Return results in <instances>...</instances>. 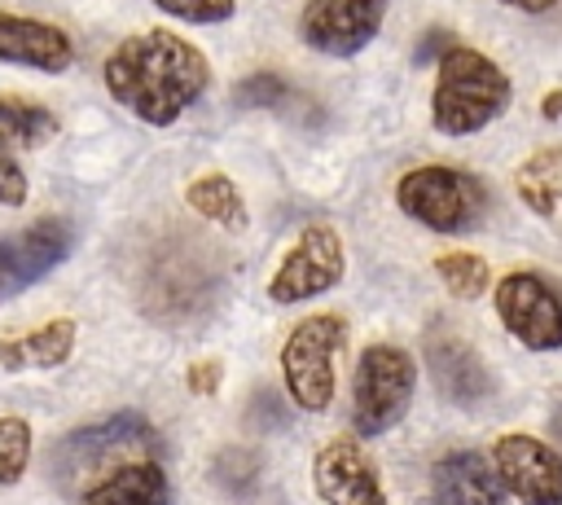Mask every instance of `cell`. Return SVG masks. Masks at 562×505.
Masks as SVG:
<instances>
[{
	"instance_id": "6da1fadb",
	"label": "cell",
	"mask_w": 562,
	"mask_h": 505,
	"mask_svg": "<svg viewBox=\"0 0 562 505\" xmlns=\"http://www.w3.org/2000/svg\"><path fill=\"white\" fill-rule=\"evenodd\" d=\"M101 75H105L110 97L119 105H127L149 127L176 123L211 83V66H206L202 48H193L176 31L127 35L105 57Z\"/></svg>"
},
{
	"instance_id": "7a4b0ae2",
	"label": "cell",
	"mask_w": 562,
	"mask_h": 505,
	"mask_svg": "<svg viewBox=\"0 0 562 505\" xmlns=\"http://www.w3.org/2000/svg\"><path fill=\"white\" fill-rule=\"evenodd\" d=\"M154 452H158L154 422L136 408H119L110 417H97L88 426H75L70 435H61L48 452V479L57 483L61 496H83L105 474H114L132 461H154Z\"/></svg>"
},
{
	"instance_id": "3957f363",
	"label": "cell",
	"mask_w": 562,
	"mask_h": 505,
	"mask_svg": "<svg viewBox=\"0 0 562 505\" xmlns=\"http://www.w3.org/2000/svg\"><path fill=\"white\" fill-rule=\"evenodd\" d=\"M505 105H509V79L492 57L465 44H452L439 57L430 119L443 136H470L487 127Z\"/></svg>"
},
{
	"instance_id": "277c9868",
	"label": "cell",
	"mask_w": 562,
	"mask_h": 505,
	"mask_svg": "<svg viewBox=\"0 0 562 505\" xmlns=\"http://www.w3.org/2000/svg\"><path fill=\"white\" fill-rule=\"evenodd\" d=\"M417 391V360L395 343H369L356 360L351 422L360 435H386L404 422Z\"/></svg>"
},
{
	"instance_id": "5b68a950",
	"label": "cell",
	"mask_w": 562,
	"mask_h": 505,
	"mask_svg": "<svg viewBox=\"0 0 562 505\" xmlns=\"http://www.w3.org/2000/svg\"><path fill=\"white\" fill-rule=\"evenodd\" d=\"M395 202L408 220L426 224L430 233H465L483 220L487 193L470 171L457 167H413L395 184Z\"/></svg>"
},
{
	"instance_id": "8992f818",
	"label": "cell",
	"mask_w": 562,
	"mask_h": 505,
	"mask_svg": "<svg viewBox=\"0 0 562 505\" xmlns=\"http://www.w3.org/2000/svg\"><path fill=\"white\" fill-rule=\"evenodd\" d=\"M342 316L334 312H316L307 321H299L281 347V378L290 400L303 413H325L334 400V356L342 347Z\"/></svg>"
},
{
	"instance_id": "52a82bcc",
	"label": "cell",
	"mask_w": 562,
	"mask_h": 505,
	"mask_svg": "<svg viewBox=\"0 0 562 505\" xmlns=\"http://www.w3.org/2000/svg\"><path fill=\"white\" fill-rule=\"evenodd\" d=\"M496 316L527 351H558L562 347V299L540 272H505L496 281Z\"/></svg>"
},
{
	"instance_id": "ba28073f",
	"label": "cell",
	"mask_w": 562,
	"mask_h": 505,
	"mask_svg": "<svg viewBox=\"0 0 562 505\" xmlns=\"http://www.w3.org/2000/svg\"><path fill=\"white\" fill-rule=\"evenodd\" d=\"M342 281V242L329 224H307L299 242L281 255L277 272L268 277L272 303H303Z\"/></svg>"
},
{
	"instance_id": "9c48e42d",
	"label": "cell",
	"mask_w": 562,
	"mask_h": 505,
	"mask_svg": "<svg viewBox=\"0 0 562 505\" xmlns=\"http://www.w3.org/2000/svg\"><path fill=\"white\" fill-rule=\"evenodd\" d=\"M487 465L496 483L522 505H562V452L553 444L509 430L492 444Z\"/></svg>"
},
{
	"instance_id": "30bf717a",
	"label": "cell",
	"mask_w": 562,
	"mask_h": 505,
	"mask_svg": "<svg viewBox=\"0 0 562 505\" xmlns=\"http://www.w3.org/2000/svg\"><path fill=\"white\" fill-rule=\"evenodd\" d=\"M426 369L435 391L457 408H479L496 395V378L483 364V356L470 347L465 334L448 329L443 321H435L426 334Z\"/></svg>"
},
{
	"instance_id": "8fae6325",
	"label": "cell",
	"mask_w": 562,
	"mask_h": 505,
	"mask_svg": "<svg viewBox=\"0 0 562 505\" xmlns=\"http://www.w3.org/2000/svg\"><path fill=\"white\" fill-rule=\"evenodd\" d=\"M386 0H307L299 13V35L325 57H356L382 26Z\"/></svg>"
},
{
	"instance_id": "7c38bea8",
	"label": "cell",
	"mask_w": 562,
	"mask_h": 505,
	"mask_svg": "<svg viewBox=\"0 0 562 505\" xmlns=\"http://www.w3.org/2000/svg\"><path fill=\"white\" fill-rule=\"evenodd\" d=\"M70 250H75V224L61 215H44V220L18 228L13 237H0V281L9 290L35 285L53 268H61L70 259Z\"/></svg>"
},
{
	"instance_id": "4fadbf2b",
	"label": "cell",
	"mask_w": 562,
	"mask_h": 505,
	"mask_svg": "<svg viewBox=\"0 0 562 505\" xmlns=\"http://www.w3.org/2000/svg\"><path fill=\"white\" fill-rule=\"evenodd\" d=\"M312 487L325 505H386L378 465L356 439H329L312 457Z\"/></svg>"
},
{
	"instance_id": "5bb4252c",
	"label": "cell",
	"mask_w": 562,
	"mask_h": 505,
	"mask_svg": "<svg viewBox=\"0 0 562 505\" xmlns=\"http://www.w3.org/2000/svg\"><path fill=\"white\" fill-rule=\"evenodd\" d=\"M0 61L61 75L75 61V44L61 26L26 18V13H0Z\"/></svg>"
},
{
	"instance_id": "9a60e30c",
	"label": "cell",
	"mask_w": 562,
	"mask_h": 505,
	"mask_svg": "<svg viewBox=\"0 0 562 505\" xmlns=\"http://www.w3.org/2000/svg\"><path fill=\"white\" fill-rule=\"evenodd\" d=\"M422 505H501V483L483 452L452 448L430 465V487Z\"/></svg>"
},
{
	"instance_id": "2e32d148",
	"label": "cell",
	"mask_w": 562,
	"mask_h": 505,
	"mask_svg": "<svg viewBox=\"0 0 562 505\" xmlns=\"http://www.w3.org/2000/svg\"><path fill=\"white\" fill-rule=\"evenodd\" d=\"M79 505H171V483L158 461H132L92 483Z\"/></svg>"
},
{
	"instance_id": "e0dca14e",
	"label": "cell",
	"mask_w": 562,
	"mask_h": 505,
	"mask_svg": "<svg viewBox=\"0 0 562 505\" xmlns=\"http://www.w3.org/2000/svg\"><path fill=\"white\" fill-rule=\"evenodd\" d=\"M75 334H79V325H75L70 316H57V321L35 325V329L22 334V338H0V364L13 369V373H18L22 364L57 369V364L70 360V351H75Z\"/></svg>"
},
{
	"instance_id": "ac0fdd59",
	"label": "cell",
	"mask_w": 562,
	"mask_h": 505,
	"mask_svg": "<svg viewBox=\"0 0 562 505\" xmlns=\"http://www.w3.org/2000/svg\"><path fill=\"white\" fill-rule=\"evenodd\" d=\"M184 202H189L202 220H211V224H220V228H228V233H241V228H246V198H241V189H237L224 171H206V176L189 180Z\"/></svg>"
},
{
	"instance_id": "d6986e66",
	"label": "cell",
	"mask_w": 562,
	"mask_h": 505,
	"mask_svg": "<svg viewBox=\"0 0 562 505\" xmlns=\"http://www.w3.org/2000/svg\"><path fill=\"white\" fill-rule=\"evenodd\" d=\"M57 136V114L26 97H0V145L4 149H40Z\"/></svg>"
},
{
	"instance_id": "ffe728a7",
	"label": "cell",
	"mask_w": 562,
	"mask_h": 505,
	"mask_svg": "<svg viewBox=\"0 0 562 505\" xmlns=\"http://www.w3.org/2000/svg\"><path fill=\"white\" fill-rule=\"evenodd\" d=\"M514 189L536 215H553L562 206V149H536L514 171Z\"/></svg>"
},
{
	"instance_id": "44dd1931",
	"label": "cell",
	"mask_w": 562,
	"mask_h": 505,
	"mask_svg": "<svg viewBox=\"0 0 562 505\" xmlns=\"http://www.w3.org/2000/svg\"><path fill=\"white\" fill-rule=\"evenodd\" d=\"M435 272H439V281H443V290H448L452 299H461V303L479 299V294L487 290V281H492L487 263H483L474 250H448V255H439V259H435Z\"/></svg>"
},
{
	"instance_id": "7402d4cb",
	"label": "cell",
	"mask_w": 562,
	"mask_h": 505,
	"mask_svg": "<svg viewBox=\"0 0 562 505\" xmlns=\"http://www.w3.org/2000/svg\"><path fill=\"white\" fill-rule=\"evenodd\" d=\"M35 452V430L26 417H0V487L18 483L31 465Z\"/></svg>"
},
{
	"instance_id": "603a6c76",
	"label": "cell",
	"mask_w": 562,
	"mask_h": 505,
	"mask_svg": "<svg viewBox=\"0 0 562 505\" xmlns=\"http://www.w3.org/2000/svg\"><path fill=\"white\" fill-rule=\"evenodd\" d=\"M285 92H290V88H285L281 75L259 70V75H250V79H241V83L233 88V101L246 105V110H272V105L285 101Z\"/></svg>"
},
{
	"instance_id": "cb8c5ba5",
	"label": "cell",
	"mask_w": 562,
	"mask_h": 505,
	"mask_svg": "<svg viewBox=\"0 0 562 505\" xmlns=\"http://www.w3.org/2000/svg\"><path fill=\"white\" fill-rule=\"evenodd\" d=\"M167 18H180V22H198V26H215V22H228L237 0H154Z\"/></svg>"
},
{
	"instance_id": "d4e9b609",
	"label": "cell",
	"mask_w": 562,
	"mask_h": 505,
	"mask_svg": "<svg viewBox=\"0 0 562 505\" xmlns=\"http://www.w3.org/2000/svg\"><path fill=\"white\" fill-rule=\"evenodd\" d=\"M26 202V171L13 158V149L0 145V206H22Z\"/></svg>"
},
{
	"instance_id": "484cf974",
	"label": "cell",
	"mask_w": 562,
	"mask_h": 505,
	"mask_svg": "<svg viewBox=\"0 0 562 505\" xmlns=\"http://www.w3.org/2000/svg\"><path fill=\"white\" fill-rule=\"evenodd\" d=\"M215 386H220V360H198L189 369V391L193 395H211Z\"/></svg>"
},
{
	"instance_id": "4316f807",
	"label": "cell",
	"mask_w": 562,
	"mask_h": 505,
	"mask_svg": "<svg viewBox=\"0 0 562 505\" xmlns=\"http://www.w3.org/2000/svg\"><path fill=\"white\" fill-rule=\"evenodd\" d=\"M452 44H457V40H452L443 26H435V31H426V35H422V44H417V61H439Z\"/></svg>"
},
{
	"instance_id": "83f0119b",
	"label": "cell",
	"mask_w": 562,
	"mask_h": 505,
	"mask_svg": "<svg viewBox=\"0 0 562 505\" xmlns=\"http://www.w3.org/2000/svg\"><path fill=\"white\" fill-rule=\"evenodd\" d=\"M505 4H514V9H522V13H544V9H553V4H562V0H505Z\"/></svg>"
},
{
	"instance_id": "f1b7e54d",
	"label": "cell",
	"mask_w": 562,
	"mask_h": 505,
	"mask_svg": "<svg viewBox=\"0 0 562 505\" xmlns=\"http://www.w3.org/2000/svg\"><path fill=\"white\" fill-rule=\"evenodd\" d=\"M549 426H553V439L562 444V400L553 404V417H549Z\"/></svg>"
},
{
	"instance_id": "f546056e",
	"label": "cell",
	"mask_w": 562,
	"mask_h": 505,
	"mask_svg": "<svg viewBox=\"0 0 562 505\" xmlns=\"http://www.w3.org/2000/svg\"><path fill=\"white\" fill-rule=\"evenodd\" d=\"M544 114H549V119H553V114H562V92H553V97L544 101Z\"/></svg>"
}]
</instances>
